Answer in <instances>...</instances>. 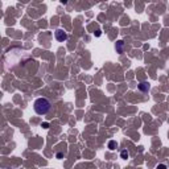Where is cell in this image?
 I'll return each mask as SVG.
<instances>
[{"label": "cell", "mask_w": 169, "mask_h": 169, "mask_svg": "<svg viewBox=\"0 0 169 169\" xmlns=\"http://www.w3.org/2000/svg\"><path fill=\"white\" fill-rule=\"evenodd\" d=\"M50 106H52V103L46 98H37L33 103V108L37 115H46L50 111Z\"/></svg>", "instance_id": "6da1fadb"}, {"label": "cell", "mask_w": 169, "mask_h": 169, "mask_svg": "<svg viewBox=\"0 0 169 169\" xmlns=\"http://www.w3.org/2000/svg\"><path fill=\"white\" fill-rule=\"evenodd\" d=\"M54 36H56V38H57L58 41H65V40L67 38V35L64 32L62 29H57V30H56V32H54Z\"/></svg>", "instance_id": "7a4b0ae2"}, {"label": "cell", "mask_w": 169, "mask_h": 169, "mask_svg": "<svg viewBox=\"0 0 169 169\" xmlns=\"http://www.w3.org/2000/svg\"><path fill=\"white\" fill-rule=\"evenodd\" d=\"M120 156H122V159H128V152H127V151H122Z\"/></svg>", "instance_id": "3957f363"}, {"label": "cell", "mask_w": 169, "mask_h": 169, "mask_svg": "<svg viewBox=\"0 0 169 169\" xmlns=\"http://www.w3.org/2000/svg\"><path fill=\"white\" fill-rule=\"evenodd\" d=\"M140 89L142 90H148V84L147 83H140Z\"/></svg>", "instance_id": "277c9868"}, {"label": "cell", "mask_w": 169, "mask_h": 169, "mask_svg": "<svg viewBox=\"0 0 169 169\" xmlns=\"http://www.w3.org/2000/svg\"><path fill=\"white\" fill-rule=\"evenodd\" d=\"M156 169H167V165H165V164H159L156 167Z\"/></svg>", "instance_id": "5b68a950"}, {"label": "cell", "mask_w": 169, "mask_h": 169, "mask_svg": "<svg viewBox=\"0 0 169 169\" xmlns=\"http://www.w3.org/2000/svg\"><path fill=\"white\" fill-rule=\"evenodd\" d=\"M114 147H116V143H115V142H110V148H111V149H115Z\"/></svg>", "instance_id": "8992f818"}, {"label": "cell", "mask_w": 169, "mask_h": 169, "mask_svg": "<svg viewBox=\"0 0 169 169\" xmlns=\"http://www.w3.org/2000/svg\"><path fill=\"white\" fill-rule=\"evenodd\" d=\"M7 169H11V168H7Z\"/></svg>", "instance_id": "52a82bcc"}]
</instances>
